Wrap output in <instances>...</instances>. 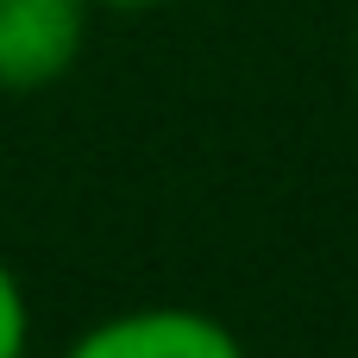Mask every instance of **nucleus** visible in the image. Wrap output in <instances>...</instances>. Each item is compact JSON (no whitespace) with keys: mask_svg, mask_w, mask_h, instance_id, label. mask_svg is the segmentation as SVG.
<instances>
[{"mask_svg":"<svg viewBox=\"0 0 358 358\" xmlns=\"http://www.w3.org/2000/svg\"><path fill=\"white\" fill-rule=\"evenodd\" d=\"M25 346H31V308H25L13 264L0 258V358H25Z\"/></svg>","mask_w":358,"mask_h":358,"instance_id":"7ed1b4c3","label":"nucleus"},{"mask_svg":"<svg viewBox=\"0 0 358 358\" xmlns=\"http://www.w3.org/2000/svg\"><path fill=\"white\" fill-rule=\"evenodd\" d=\"M69 358H245L233 327L201 308H126L94 321Z\"/></svg>","mask_w":358,"mask_h":358,"instance_id":"f03ea898","label":"nucleus"},{"mask_svg":"<svg viewBox=\"0 0 358 358\" xmlns=\"http://www.w3.org/2000/svg\"><path fill=\"white\" fill-rule=\"evenodd\" d=\"M101 6H164V0H101Z\"/></svg>","mask_w":358,"mask_h":358,"instance_id":"20e7f679","label":"nucleus"},{"mask_svg":"<svg viewBox=\"0 0 358 358\" xmlns=\"http://www.w3.org/2000/svg\"><path fill=\"white\" fill-rule=\"evenodd\" d=\"M94 0H0V88L31 94L76 69Z\"/></svg>","mask_w":358,"mask_h":358,"instance_id":"f257e3e1","label":"nucleus"}]
</instances>
